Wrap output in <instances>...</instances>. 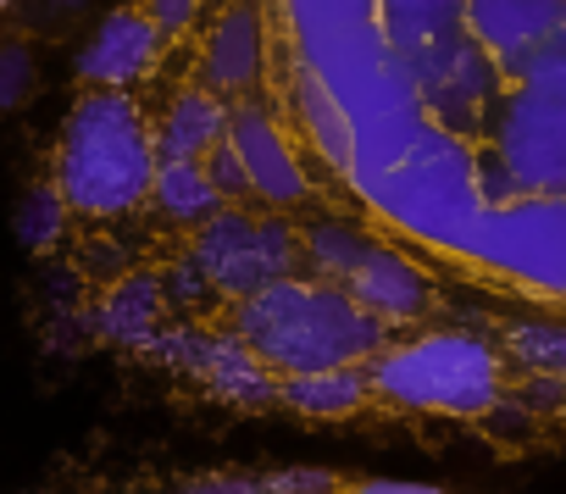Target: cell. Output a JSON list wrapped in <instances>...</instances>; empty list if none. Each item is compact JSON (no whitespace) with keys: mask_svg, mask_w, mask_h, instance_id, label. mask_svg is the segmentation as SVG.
<instances>
[{"mask_svg":"<svg viewBox=\"0 0 566 494\" xmlns=\"http://www.w3.org/2000/svg\"><path fill=\"white\" fill-rule=\"evenodd\" d=\"M295 34V62H306L323 90L350 117V167L345 178H367L395 161L417 128L428 123L406 62L389 51L378 29V0H283Z\"/></svg>","mask_w":566,"mask_h":494,"instance_id":"cell-1","label":"cell"},{"mask_svg":"<svg viewBox=\"0 0 566 494\" xmlns=\"http://www.w3.org/2000/svg\"><path fill=\"white\" fill-rule=\"evenodd\" d=\"M384 328L373 312L350 301L345 284H301L277 278L239 306V345L261 361L277 367L283 378L301 372H328V367H361L367 356L384 350Z\"/></svg>","mask_w":566,"mask_h":494,"instance_id":"cell-2","label":"cell"},{"mask_svg":"<svg viewBox=\"0 0 566 494\" xmlns=\"http://www.w3.org/2000/svg\"><path fill=\"white\" fill-rule=\"evenodd\" d=\"M356 195L389 217L395 228L439 244V251H467V233L483 211V189H478V156L461 134L439 128L433 117L417 128V139L384 161L378 172L356 178Z\"/></svg>","mask_w":566,"mask_h":494,"instance_id":"cell-3","label":"cell"},{"mask_svg":"<svg viewBox=\"0 0 566 494\" xmlns=\"http://www.w3.org/2000/svg\"><path fill=\"white\" fill-rule=\"evenodd\" d=\"M156 145L139 106L117 90H95L67 112L62 150H56V195L67 211L117 217L150 195Z\"/></svg>","mask_w":566,"mask_h":494,"instance_id":"cell-4","label":"cell"},{"mask_svg":"<svg viewBox=\"0 0 566 494\" xmlns=\"http://www.w3.org/2000/svg\"><path fill=\"white\" fill-rule=\"evenodd\" d=\"M367 389L411 411L483 417L500 400V356L472 334H428V339L378 350Z\"/></svg>","mask_w":566,"mask_h":494,"instance_id":"cell-5","label":"cell"},{"mask_svg":"<svg viewBox=\"0 0 566 494\" xmlns=\"http://www.w3.org/2000/svg\"><path fill=\"white\" fill-rule=\"evenodd\" d=\"M494 156L516 195H566V51L538 45L500 106Z\"/></svg>","mask_w":566,"mask_h":494,"instance_id":"cell-6","label":"cell"},{"mask_svg":"<svg viewBox=\"0 0 566 494\" xmlns=\"http://www.w3.org/2000/svg\"><path fill=\"white\" fill-rule=\"evenodd\" d=\"M461 256L527 290L566 295V195H511L483 206Z\"/></svg>","mask_w":566,"mask_h":494,"instance_id":"cell-7","label":"cell"},{"mask_svg":"<svg viewBox=\"0 0 566 494\" xmlns=\"http://www.w3.org/2000/svg\"><path fill=\"white\" fill-rule=\"evenodd\" d=\"M301 262V233L283 217L255 211H211L195 233V267L222 295H255L277 278H290Z\"/></svg>","mask_w":566,"mask_h":494,"instance_id":"cell-8","label":"cell"},{"mask_svg":"<svg viewBox=\"0 0 566 494\" xmlns=\"http://www.w3.org/2000/svg\"><path fill=\"white\" fill-rule=\"evenodd\" d=\"M145 345H150L161 361H172V367H184V372H200V378H206L222 400H233V406H266V400H277L266 367H261L239 339H211V334H195V328H172V334H150Z\"/></svg>","mask_w":566,"mask_h":494,"instance_id":"cell-9","label":"cell"},{"mask_svg":"<svg viewBox=\"0 0 566 494\" xmlns=\"http://www.w3.org/2000/svg\"><path fill=\"white\" fill-rule=\"evenodd\" d=\"M566 0H467V34L494 56L500 78H522L538 45H549Z\"/></svg>","mask_w":566,"mask_h":494,"instance_id":"cell-10","label":"cell"},{"mask_svg":"<svg viewBox=\"0 0 566 494\" xmlns=\"http://www.w3.org/2000/svg\"><path fill=\"white\" fill-rule=\"evenodd\" d=\"M378 29L411 84H422L467 40V0H378Z\"/></svg>","mask_w":566,"mask_h":494,"instance_id":"cell-11","label":"cell"},{"mask_svg":"<svg viewBox=\"0 0 566 494\" xmlns=\"http://www.w3.org/2000/svg\"><path fill=\"white\" fill-rule=\"evenodd\" d=\"M500 84H505V78H500L494 56L467 34V40L450 51V62H439V67L417 84V101H422V112H428L439 128L467 134V128H478V117L494 106Z\"/></svg>","mask_w":566,"mask_h":494,"instance_id":"cell-12","label":"cell"},{"mask_svg":"<svg viewBox=\"0 0 566 494\" xmlns=\"http://www.w3.org/2000/svg\"><path fill=\"white\" fill-rule=\"evenodd\" d=\"M228 150L239 156L244 178H250V195H261L266 206H295L306 200V178L290 156V145H283L277 123L261 112V106H239L228 117Z\"/></svg>","mask_w":566,"mask_h":494,"instance_id":"cell-13","label":"cell"},{"mask_svg":"<svg viewBox=\"0 0 566 494\" xmlns=\"http://www.w3.org/2000/svg\"><path fill=\"white\" fill-rule=\"evenodd\" d=\"M200 73H206V90H217V95L255 90V78L266 73L261 0H233V7L217 18V29L206 34V51H200Z\"/></svg>","mask_w":566,"mask_h":494,"instance_id":"cell-14","label":"cell"},{"mask_svg":"<svg viewBox=\"0 0 566 494\" xmlns=\"http://www.w3.org/2000/svg\"><path fill=\"white\" fill-rule=\"evenodd\" d=\"M345 290H350V301H356L361 312H373L378 323H411V317H422L428 301H433L428 278H422L400 251H384V244H373L367 262L345 278Z\"/></svg>","mask_w":566,"mask_h":494,"instance_id":"cell-15","label":"cell"},{"mask_svg":"<svg viewBox=\"0 0 566 494\" xmlns=\"http://www.w3.org/2000/svg\"><path fill=\"white\" fill-rule=\"evenodd\" d=\"M156 45H161V29H156L150 18H139V12H112V18L95 29V40L84 45L78 78L106 84V90H123V84H134V78L156 62Z\"/></svg>","mask_w":566,"mask_h":494,"instance_id":"cell-16","label":"cell"},{"mask_svg":"<svg viewBox=\"0 0 566 494\" xmlns=\"http://www.w3.org/2000/svg\"><path fill=\"white\" fill-rule=\"evenodd\" d=\"M222 139H228V106H222L211 90L178 95L172 112L161 117V128L150 134L156 167H167V161H200V156H211Z\"/></svg>","mask_w":566,"mask_h":494,"instance_id":"cell-17","label":"cell"},{"mask_svg":"<svg viewBox=\"0 0 566 494\" xmlns=\"http://www.w3.org/2000/svg\"><path fill=\"white\" fill-rule=\"evenodd\" d=\"M290 101H295V117H301V128H306V145H312L334 172H345V167H350V117H345V106L323 90V78H317L306 62H295Z\"/></svg>","mask_w":566,"mask_h":494,"instance_id":"cell-18","label":"cell"},{"mask_svg":"<svg viewBox=\"0 0 566 494\" xmlns=\"http://www.w3.org/2000/svg\"><path fill=\"white\" fill-rule=\"evenodd\" d=\"M277 400H290L306 417H345L367 400V372L361 367H328V372H301L277 389Z\"/></svg>","mask_w":566,"mask_h":494,"instance_id":"cell-19","label":"cell"},{"mask_svg":"<svg viewBox=\"0 0 566 494\" xmlns=\"http://www.w3.org/2000/svg\"><path fill=\"white\" fill-rule=\"evenodd\" d=\"M150 195H156V206L172 222H206L211 211H222V195H217V183H211V172L200 161H167V167H156Z\"/></svg>","mask_w":566,"mask_h":494,"instance_id":"cell-20","label":"cell"},{"mask_svg":"<svg viewBox=\"0 0 566 494\" xmlns=\"http://www.w3.org/2000/svg\"><path fill=\"white\" fill-rule=\"evenodd\" d=\"M367 251H373V239L356 233L350 222H317V228H306V239H301V256L312 262V273H317L323 284H345V278L367 262Z\"/></svg>","mask_w":566,"mask_h":494,"instance_id":"cell-21","label":"cell"},{"mask_svg":"<svg viewBox=\"0 0 566 494\" xmlns=\"http://www.w3.org/2000/svg\"><path fill=\"white\" fill-rule=\"evenodd\" d=\"M156 323H161V284L156 278L139 273V278H128V284L112 290V301H106V334L117 345H145L156 334Z\"/></svg>","mask_w":566,"mask_h":494,"instance_id":"cell-22","label":"cell"},{"mask_svg":"<svg viewBox=\"0 0 566 494\" xmlns=\"http://www.w3.org/2000/svg\"><path fill=\"white\" fill-rule=\"evenodd\" d=\"M62 217H67V200L56 189H34L18 206V239L29 244V251H45V244H56V233H62Z\"/></svg>","mask_w":566,"mask_h":494,"instance_id":"cell-23","label":"cell"},{"mask_svg":"<svg viewBox=\"0 0 566 494\" xmlns=\"http://www.w3.org/2000/svg\"><path fill=\"white\" fill-rule=\"evenodd\" d=\"M511 350H516L527 367H538V372H549V378H566V328H549V323L516 328V334H511Z\"/></svg>","mask_w":566,"mask_h":494,"instance_id":"cell-24","label":"cell"},{"mask_svg":"<svg viewBox=\"0 0 566 494\" xmlns=\"http://www.w3.org/2000/svg\"><path fill=\"white\" fill-rule=\"evenodd\" d=\"M29 78H34V67H29V51H23V45L0 51V112L18 106V101L29 95Z\"/></svg>","mask_w":566,"mask_h":494,"instance_id":"cell-25","label":"cell"},{"mask_svg":"<svg viewBox=\"0 0 566 494\" xmlns=\"http://www.w3.org/2000/svg\"><path fill=\"white\" fill-rule=\"evenodd\" d=\"M211 183H217V195H250V178H244V167H239V156L228 150V139L211 150Z\"/></svg>","mask_w":566,"mask_h":494,"instance_id":"cell-26","label":"cell"},{"mask_svg":"<svg viewBox=\"0 0 566 494\" xmlns=\"http://www.w3.org/2000/svg\"><path fill=\"white\" fill-rule=\"evenodd\" d=\"M195 7H200V0H150V23L167 29V34H178V29H189Z\"/></svg>","mask_w":566,"mask_h":494,"instance_id":"cell-27","label":"cell"},{"mask_svg":"<svg viewBox=\"0 0 566 494\" xmlns=\"http://www.w3.org/2000/svg\"><path fill=\"white\" fill-rule=\"evenodd\" d=\"M356 494H444V488H433V483H395V477H367V483H356Z\"/></svg>","mask_w":566,"mask_h":494,"instance_id":"cell-28","label":"cell"},{"mask_svg":"<svg viewBox=\"0 0 566 494\" xmlns=\"http://www.w3.org/2000/svg\"><path fill=\"white\" fill-rule=\"evenodd\" d=\"M549 45H555V51H566V12H560V23H555V34H549Z\"/></svg>","mask_w":566,"mask_h":494,"instance_id":"cell-29","label":"cell"},{"mask_svg":"<svg viewBox=\"0 0 566 494\" xmlns=\"http://www.w3.org/2000/svg\"><path fill=\"white\" fill-rule=\"evenodd\" d=\"M0 7H7V0H0Z\"/></svg>","mask_w":566,"mask_h":494,"instance_id":"cell-30","label":"cell"}]
</instances>
